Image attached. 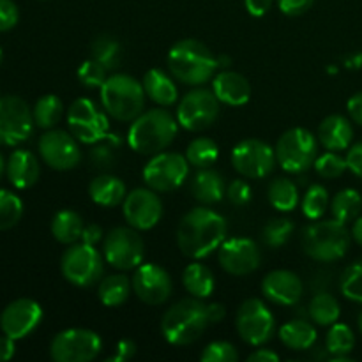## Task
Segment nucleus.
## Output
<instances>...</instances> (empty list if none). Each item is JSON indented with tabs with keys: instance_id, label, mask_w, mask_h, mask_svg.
<instances>
[{
	"instance_id": "1",
	"label": "nucleus",
	"mask_w": 362,
	"mask_h": 362,
	"mask_svg": "<svg viewBox=\"0 0 362 362\" xmlns=\"http://www.w3.org/2000/svg\"><path fill=\"white\" fill-rule=\"evenodd\" d=\"M226 239V221L207 207H194L184 214L177 228V246L187 258L200 260L219 250Z\"/></svg>"
},
{
	"instance_id": "2",
	"label": "nucleus",
	"mask_w": 362,
	"mask_h": 362,
	"mask_svg": "<svg viewBox=\"0 0 362 362\" xmlns=\"http://www.w3.org/2000/svg\"><path fill=\"white\" fill-rule=\"evenodd\" d=\"M212 322L211 304L189 297L170 306L161 318L163 338L175 346H186L202 338Z\"/></svg>"
},
{
	"instance_id": "3",
	"label": "nucleus",
	"mask_w": 362,
	"mask_h": 362,
	"mask_svg": "<svg viewBox=\"0 0 362 362\" xmlns=\"http://www.w3.org/2000/svg\"><path fill=\"white\" fill-rule=\"evenodd\" d=\"M166 62L173 78L193 87L207 83L219 67L211 48L197 39L177 41L170 48Z\"/></svg>"
},
{
	"instance_id": "4",
	"label": "nucleus",
	"mask_w": 362,
	"mask_h": 362,
	"mask_svg": "<svg viewBox=\"0 0 362 362\" xmlns=\"http://www.w3.org/2000/svg\"><path fill=\"white\" fill-rule=\"evenodd\" d=\"M179 122L168 110H148L133 120L127 133V144L136 154L156 156L168 148L175 140Z\"/></svg>"
},
{
	"instance_id": "5",
	"label": "nucleus",
	"mask_w": 362,
	"mask_h": 362,
	"mask_svg": "<svg viewBox=\"0 0 362 362\" xmlns=\"http://www.w3.org/2000/svg\"><path fill=\"white\" fill-rule=\"evenodd\" d=\"M101 103L112 119L133 122L145 108L144 85L131 74H112L101 87Z\"/></svg>"
},
{
	"instance_id": "6",
	"label": "nucleus",
	"mask_w": 362,
	"mask_h": 362,
	"mask_svg": "<svg viewBox=\"0 0 362 362\" xmlns=\"http://www.w3.org/2000/svg\"><path fill=\"white\" fill-rule=\"evenodd\" d=\"M352 235L338 219L317 221L303 233V250L317 262H336L346 255Z\"/></svg>"
},
{
	"instance_id": "7",
	"label": "nucleus",
	"mask_w": 362,
	"mask_h": 362,
	"mask_svg": "<svg viewBox=\"0 0 362 362\" xmlns=\"http://www.w3.org/2000/svg\"><path fill=\"white\" fill-rule=\"evenodd\" d=\"M276 161L288 173H303L317 161L318 141L313 133L304 127H293L276 144Z\"/></svg>"
},
{
	"instance_id": "8",
	"label": "nucleus",
	"mask_w": 362,
	"mask_h": 362,
	"mask_svg": "<svg viewBox=\"0 0 362 362\" xmlns=\"http://www.w3.org/2000/svg\"><path fill=\"white\" fill-rule=\"evenodd\" d=\"M60 271L71 285L88 288L103 279L105 264L101 253L90 244H71L60 258Z\"/></svg>"
},
{
	"instance_id": "9",
	"label": "nucleus",
	"mask_w": 362,
	"mask_h": 362,
	"mask_svg": "<svg viewBox=\"0 0 362 362\" xmlns=\"http://www.w3.org/2000/svg\"><path fill=\"white\" fill-rule=\"evenodd\" d=\"M105 260L117 271H131L141 265L145 255V244L136 228L117 226L110 230L103 244Z\"/></svg>"
},
{
	"instance_id": "10",
	"label": "nucleus",
	"mask_w": 362,
	"mask_h": 362,
	"mask_svg": "<svg viewBox=\"0 0 362 362\" xmlns=\"http://www.w3.org/2000/svg\"><path fill=\"white\" fill-rule=\"evenodd\" d=\"M103 339L90 329H66L53 338L49 357L55 362H90L101 354Z\"/></svg>"
},
{
	"instance_id": "11",
	"label": "nucleus",
	"mask_w": 362,
	"mask_h": 362,
	"mask_svg": "<svg viewBox=\"0 0 362 362\" xmlns=\"http://www.w3.org/2000/svg\"><path fill=\"white\" fill-rule=\"evenodd\" d=\"M189 175V163L179 152H159L152 156L144 168V180L147 187L158 193H172L179 189Z\"/></svg>"
},
{
	"instance_id": "12",
	"label": "nucleus",
	"mask_w": 362,
	"mask_h": 362,
	"mask_svg": "<svg viewBox=\"0 0 362 362\" xmlns=\"http://www.w3.org/2000/svg\"><path fill=\"white\" fill-rule=\"evenodd\" d=\"M30 106L18 95H0V145L16 147L30 138L34 131Z\"/></svg>"
},
{
	"instance_id": "13",
	"label": "nucleus",
	"mask_w": 362,
	"mask_h": 362,
	"mask_svg": "<svg viewBox=\"0 0 362 362\" xmlns=\"http://www.w3.org/2000/svg\"><path fill=\"white\" fill-rule=\"evenodd\" d=\"M219 99L209 88H194L180 99L177 106V122L184 129L205 131L218 120Z\"/></svg>"
},
{
	"instance_id": "14",
	"label": "nucleus",
	"mask_w": 362,
	"mask_h": 362,
	"mask_svg": "<svg viewBox=\"0 0 362 362\" xmlns=\"http://www.w3.org/2000/svg\"><path fill=\"white\" fill-rule=\"evenodd\" d=\"M235 327L244 343L251 346H262L274 334L276 320L264 300L247 299L237 311Z\"/></svg>"
},
{
	"instance_id": "15",
	"label": "nucleus",
	"mask_w": 362,
	"mask_h": 362,
	"mask_svg": "<svg viewBox=\"0 0 362 362\" xmlns=\"http://www.w3.org/2000/svg\"><path fill=\"white\" fill-rule=\"evenodd\" d=\"M67 126L78 141L92 145L108 136V113H103L90 99L80 98L69 106Z\"/></svg>"
},
{
	"instance_id": "16",
	"label": "nucleus",
	"mask_w": 362,
	"mask_h": 362,
	"mask_svg": "<svg viewBox=\"0 0 362 362\" xmlns=\"http://www.w3.org/2000/svg\"><path fill=\"white\" fill-rule=\"evenodd\" d=\"M276 151L258 138H247L232 151V165L246 179H264L274 170Z\"/></svg>"
},
{
	"instance_id": "17",
	"label": "nucleus",
	"mask_w": 362,
	"mask_h": 362,
	"mask_svg": "<svg viewBox=\"0 0 362 362\" xmlns=\"http://www.w3.org/2000/svg\"><path fill=\"white\" fill-rule=\"evenodd\" d=\"M39 154L49 168L59 172L76 168L81 161L80 145L71 131L67 133L62 129H46L39 140Z\"/></svg>"
},
{
	"instance_id": "18",
	"label": "nucleus",
	"mask_w": 362,
	"mask_h": 362,
	"mask_svg": "<svg viewBox=\"0 0 362 362\" xmlns=\"http://www.w3.org/2000/svg\"><path fill=\"white\" fill-rule=\"evenodd\" d=\"M122 212L127 225L138 232L154 228L163 218V204L158 191L151 187H136L127 193L126 200L122 202Z\"/></svg>"
},
{
	"instance_id": "19",
	"label": "nucleus",
	"mask_w": 362,
	"mask_h": 362,
	"mask_svg": "<svg viewBox=\"0 0 362 362\" xmlns=\"http://www.w3.org/2000/svg\"><path fill=\"white\" fill-rule=\"evenodd\" d=\"M133 292L141 303L148 306H159L165 304L172 296V278L168 272L158 264H144L138 265L134 271L133 279Z\"/></svg>"
},
{
	"instance_id": "20",
	"label": "nucleus",
	"mask_w": 362,
	"mask_h": 362,
	"mask_svg": "<svg viewBox=\"0 0 362 362\" xmlns=\"http://www.w3.org/2000/svg\"><path fill=\"white\" fill-rule=\"evenodd\" d=\"M218 258L225 272L232 276H247L260 267L262 255L257 243L246 237H230L223 240Z\"/></svg>"
},
{
	"instance_id": "21",
	"label": "nucleus",
	"mask_w": 362,
	"mask_h": 362,
	"mask_svg": "<svg viewBox=\"0 0 362 362\" xmlns=\"http://www.w3.org/2000/svg\"><path fill=\"white\" fill-rule=\"evenodd\" d=\"M42 308L32 299H16L0 315V329L13 339H23L39 327Z\"/></svg>"
},
{
	"instance_id": "22",
	"label": "nucleus",
	"mask_w": 362,
	"mask_h": 362,
	"mask_svg": "<svg viewBox=\"0 0 362 362\" xmlns=\"http://www.w3.org/2000/svg\"><path fill=\"white\" fill-rule=\"evenodd\" d=\"M262 293L269 303L278 304V306H293L303 297L304 286L296 272L278 269V271L269 272L264 278Z\"/></svg>"
},
{
	"instance_id": "23",
	"label": "nucleus",
	"mask_w": 362,
	"mask_h": 362,
	"mask_svg": "<svg viewBox=\"0 0 362 362\" xmlns=\"http://www.w3.org/2000/svg\"><path fill=\"white\" fill-rule=\"evenodd\" d=\"M212 92L219 103L228 106H244L251 99V85L240 73L235 71H223L212 80Z\"/></svg>"
},
{
	"instance_id": "24",
	"label": "nucleus",
	"mask_w": 362,
	"mask_h": 362,
	"mask_svg": "<svg viewBox=\"0 0 362 362\" xmlns=\"http://www.w3.org/2000/svg\"><path fill=\"white\" fill-rule=\"evenodd\" d=\"M6 175L16 189H28L41 175V165L30 151H14L6 165Z\"/></svg>"
},
{
	"instance_id": "25",
	"label": "nucleus",
	"mask_w": 362,
	"mask_h": 362,
	"mask_svg": "<svg viewBox=\"0 0 362 362\" xmlns=\"http://www.w3.org/2000/svg\"><path fill=\"white\" fill-rule=\"evenodd\" d=\"M352 140L354 127L346 117L329 115L322 120L320 127H318V141L327 151H346L352 145Z\"/></svg>"
},
{
	"instance_id": "26",
	"label": "nucleus",
	"mask_w": 362,
	"mask_h": 362,
	"mask_svg": "<svg viewBox=\"0 0 362 362\" xmlns=\"http://www.w3.org/2000/svg\"><path fill=\"white\" fill-rule=\"evenodd\" d=\"M126 184L122 182V179L112 175V173L98 175L88 184V197L92 198L94 204L101 205V207H117L126 200Z\"/></svg>"
},
{
	"instance_id": "27",
	"label": "nucleus",
	"mask_w": 362,
	"mask_h": 362,
	"mask_svg": "<svg viewBox=\"0 0 362 362\" xmlns=\"http://www.w3.org/2000/svg\"><path fill=\"white\" fill-rule=\"evenodd\" d=\"M141 85H144L145 95L163 108L175 105L179 99V90H177V85L173 83L172 76H168L161 69H148L141 80Z\"/></svg>"
},
{
	"instance_id": "28",
	"label": "nucleus",
	"mask_w": 362,
	"mask_h": 362,
	"mask_svg": "<svg viewBox=\"0 0 362 362\" xmlns=\"http://www.w3.org/2000/svg\"><path fill=\"white\" fill-rule=\"evenodd\" d=\"M191 193L200 204H218L225 197V179L214 168H200L191 180Z\"/></svg>"
},
{
	"instance_id": "29",
	"label": "nucleus",
	"mask_w": 362,
	"mask_h": 362,
	"mask_svg": "<svg viewBox=\"0 0 362 362\" xmlns=\"http://www.w3.org/2000/svg\"><path fill=\"white\" fill-rule=\"evenodd\" d=\"M278 334L283 345H285L288 350H293V352H304V350H310L318 338L317 329L306 320L286 322L285 325H281Z\"/></svg>"
},
{
	"instance_id": "30",
	"label": "nucleus",
	"mask_w": 362,
	"mask_h": 362,
	"mask_svg": "<svg viewBox=\"0 0 362 362\" xmlns=\"http://www.w3.org/2000/svg\"><path fill=\"white\" fill-rule=\"evenodd\" d=\"M85 223L81 219V216L78 212L69 211V209H64L59 211L52 219V235L55 237V240H59L60 244H76L81 239V233H83Z\"/></svg>"
},
{
	"instance_id": "31",
	"label": "nucleus",
	"mask_w": 362,
	"mask_h": 362,
	"mask_svg": "<svg viewBox=\"0 0 362 362\" xmlns=\"http://www.w3.org/2000/svg\"><path fill=\"white\" fill-rule=\"evenodd\" d=\"M182 285L191 297L207 299L214 292V274L205 264H189L184 269Z\"/></svg>"
},
{
	"instance_id": "32",
	"label": "nucleus",
	"mask_w": 362,
	"mask_h": 362,
	"mask_svg": "<svg viewBox=\"0 0 362 362\" xmlns=\"http://www.w3.org/2000/svg\"><path fill=\"white\" fill-rule=\"evenodd\" d=\"M131 290H133V285L129 278L124 274H112L99 281L98 297L106 308H119L129 299Z\"/></svg>"
},
{
	"instance_id": "33",
	"label": "nucleus",
	"mask_w": 362,
	"mask_h": 362,
	"mask_svg": "<svg viewBox=\"0 0 362 362\" xmlns=\"http://www.w3.org/2000/svg\"><path fill=\"white\" fill-rule=\"evenodd\" d=\"M269 204L279 212H290L299 204V189L297 184L288 177H278L269 184Z\"/></svg>"
},
{
	"instance_id": "34",
	"label": "nucleus",
	"mask_w": 362,
	"mask_h": 362,
	"mask_svg": "<svg viewBox=\"0 0 362 362\" xmlns=\"http://www.w3.org/2000/svg\"><path fill=\"white\" fill-rule=\"evenodd\" d=\"M308 313L310 318L317 325L327 327V325L336 324L341 315V308H339L338 299L329 292H318L313 296L310 306H308Z\"/></svg>"
},
{
	"instance_id": "35",
	"label": "nucleus",
	"mask_w": 362,
	"mask_h": 362,
	"mask_svg": "<svg viewBox=\"0 0 362 362\" xmlns=\"http://www.w3.org/2000/svg\"><path fill=\"white\" fill-rule=\"evenodd\" d=\"M362 211V197L359 191L346 187L341 189L331 202L332 218L338 219L339 223L346 225L350 221H356Z\"/></svg>"
},
{
	"instance_id": "36",
	"label": "nucleus",
	"mask_w": 362,
	"mask_h": 362,
	"mask_svg": "<svg viewBox=\"0 0 362 362\" xmlns=\"http://www.w3.org/2000/svg\"><path fill=\"white\" fill-rule=\"evenodd\" d=\"M32 115H34L35 126L41 129H53L62 119L64 105L55 94H46L37 99L34 110H32Z\"/></svg>"
},
{
	"instance_id": "37",
	"label": "nucleus",
	"mask_w": 362,
	"mask_h": 362,
	"mask_svg": "<svg viewBox=\"0 0 362 362\" xmlns=\"http://www.w3.org/2000/svg\"><path fill=\"white\" fill-rule=\"evenodd\" d=\"M119 147L120 140L115 134H108L103 140L92 144L90 152H88V161H90L92 168L101 170V172L113 168L117 161V154H119Z\"/></svg>"
},
{
	"instance_id": "38",
	"label": "nucleus",
	"mask_w": 362,
	"mask_h": 362,
	"mask_svg": "<svg viewBox=\"0 0 362 362\" xmlns=\"http://www.w3.org/2000/svg\"><path fill=\"white\" fill-rule=\"evenodd\" d=\"M219 158V148L211 138H194L186 148V159L194 168H211Z\"/></svg>"
},
{
	"instance_id": "39",
	"label": "nucleus",
	"mask_w": 362,
	"mask_h": 362,
	"mask_svg": "<svg viewBox=\"0 0 362 362\" xmlns=\"http://www.w3.org/2000/svg\"><path fill=\"white\" fill-rule=\"evenodd\" d=\"M356 346V336H354L352 329L346 324H336L331 325V331L327 332L325 338V349L332 357H349Z\"/></svg>"
},
{
	"instance_id": "40",
	"label": "nucleus",
	"mask_w": 362,
	"mask_h": 362,
	"mask_svg": "<svg viewBox=\"0 0 362 362\" xmlns=\"http://www.w3.org/2000/svg\"><path fill=\"white\" fill-rule=\"evenodd\" d=\"M90 57L101 62L106 69H115L120 64V45L113 35L103 34L92 41Z\"/></svg>"
},
{
	"instance_id": "41",
	"label": "nucleus",
	"mask_w": 362,
	"mask_h": 362,
	"mask_svg": "<svg viewBox=\"0 0 362 362\" xmlns=\"http://www.w3.org/2000/svg\"><path fill=\"white\" fill-rule=\"evenodd\" d=\"M23 216V202L7 189H0V232L9 230L20 223Z\"/></svg>"
},
{
	"instance_id": "42",
	"label": "nucleus",
	"mask_w": 362,
	"mask_h": 362,
	"mask_svg": "<svg viewBox=\"0 0 362 362\" xmlns=\"http://www.w3.org/2000/svg\"><path fill=\"white\" fill-rule=\"evenodd\" d=\"M329 207V193L322 184H313L306 189V194L303 198V212L308 219L324 218L325 211Z\"/></svg>"
},
{
	"instance_id": "43",
	"label": "nucleus",
	"mask_w": 362,
	"mask_h": 362,
	"mask_svg": "<svg viewBox=\"0 0 362 362\" xmlns=\"http://www.w3.org/2000/svg\"><path fill=\"white\" fill-rule=\"evenodd\" d=\"M293 223L286 218H274L265 225L264 232H262V239L267 244L269 247H281L288 243V239L292 237Z\"/></svg>"
},
{
	"instance_id": "44",
	"label": "nucleus",
	"mask_w": 362,
	"mask_h": 362,
	"mask_svg": "<svg viewBox=\"0 0 362 362\" xmlns=\"http://www.w3.org/2000/svg\"><path fill=\"white\" fill-rule=\"evenodd\" d=\"M339 290L349 300L362 304V260L354 262L345 269L339 279Z\"/></svg>"
},
{
	"instance_id": "45",
	"label": "nucleus",
	"mask_w": 362,
	"mask_h": 362,
	"mask_svg": "<svg viewBox=\"0 0 362 362\" xmlns=\"http://www.w3.org/2000/svg\"><path fill=\"white\" fill-rule=\"evenodd\" d=\"M315 170L324 179H338V177H341L349 170V165H346V158L339 156L338 152L329 151L324 156H320V158H317Z\"/></svg>"
},
{
	"instance_id": "46",
	"label": "nucleus",
	"mask_w": 362,
	"mask_h": 362,
	"mask_svg": "<svg viewBox=\"0 0 362 362\" xmlns=\"http://www.w3.org/2000/svg\"><path fill=\"white\" fill-rule=\"evenodd\" d=\"M78 80L87 88H101L108 78V69L90 57L78 67Z\"/></svg>"
},
{
	"instance_id": "47",
	"label": "nucleus",
	"mask_w": 362,
	"mask_h": 362,
	"mask_svg": "<svg viewBox=\"0 0 362 362\" xmlns=\"http://www.w3.org/2000/svg\"><path fill=\"white\" fill-rule=\"evenodd\" d=\"M239 359L235 346L228 341H212L202 352V362H235Z\"/></svg>"
},
{
	"instance_id": "48",
	"label": "nucleus",
	"mask_w": 362,
	"mask_h": 362,
	"mask_svg": "<svg viewBox=\"0 0 362 362\" xmlns=\"http://www.w3.org/2000/svg\"><path fill=\"white\" fill-rule=\"evenodd\" d=\"M226 198L235 207H244L251 202V186L243 179H235L226 187Z\"/></svg>"
},
{
	"instance_id": "49",
	"label": "nucleus",
	"mask_w": 362,
	"mask_h": 362,
	"mask_svg": "<svg viewBox=\"0 0 362 362\" xmlns=\"http://www.w3.org/2000/svg\"><path fill=\"white\" fill-rule=\"evenodd\" d=\"M20 20V11L13 0H0V32L14 28Z\"/></svg>"
},
{
	"instance_id": "50",
	"label": "nucleus",
	"mask_w": 362,
	"mask_h": 362,
	"mask_svg": "<svg viewBox=\"0 0 362 362\" xmlns=\"http://www.w3.org/2000/svg\"><path fill=\"white\" fill-rule=\"evenodd\" d=\"M315 0H278V6L283 14L286 16H300V14L308 13Z\"/></svg>"
},
{
	"instance_id": "51",
	"label": "nucleus",
	"mask_w": 362,
	"mask_h": 362,
	"mask_svg": "<svg viewBox=\"0 0 362 362\" xmlns=\"http://www.w3.org/2000/svg\"><path fill=\"white\" fill-rule=\"evenodd\" d=\"M346 165H349V170L354 175L362 179V141L349 147V152H346Z\"/></svg>"
},
{
	"instance_id": "52",
	"label": "nucleus",
	"mask_w": 362,
	"mask_h": 362,
	"mask_svg": "<svg viewBox=\"0 0 362 362\" xmlns=\"http://www.w3.org/2000/svg\"><path fill=\"white\" fill-rule=\"evenodd\" d=\"M134 354H136V345H134L131 339H122V341H119V345H117L115 354H113L112 357H108L106 362H126L129 361Z\"/></svg>"
},
{
	"instance_id": "53",
	"label": "nucleus",
	"mask_w": 362,
	"mask_h": 362,
	"mask_svg": "<svg viewBox=\"0 0 362 362\" xmlns=\"http://www.w3.org/2000/svg\"><path fill=\"white\" fill-rule=\"evenodd\" d=\"M246 11L255 18H262L271 11L272 0H244Z\"/></svg>"
},
{
	"instance_id": "54",
	"label": "nucleus",
	"mask_w": 362,
	"mask_h": 362,
	"mask_svg": "<svg viewBox=\"0 0 362 362\" xmlns=\"http://www.w3.org/2000/svg\"><path fill=\"white\" fill-rule=\"evenodd\" d=\"M346 110H349V115L354 122H357L362 126V92H357L346 103Z\"/></svg>"
},
{
	"instance_id": "55",
	"label": "nucleus",
	"mask_w": 362,
	"mask_h": 362,
	"mask_svg": "<svg viewBox=\"0 0 362 362\" xmlns=\"http://www.w3.org/2000/svg\"><path fill=\"white\" fill-rule=\"evenodd\" d=\"M14 341H16V339H13L11 336H0V362H7L13 359L14 352H16Z\"/></svg>"
},
{
	"instance_id": "56",
	"label": "nucleus",
	"mask_w": 362,
	"mask_h": 362,
	"mask_svg": "<svg viewBox=\"0 0 362 362\" xmlns=\"http://www.w3.org/2000/svg\"><path fill=\"white\" fill-rule=\"evenodd\" d=\"M103 239V230L101 226L98 225H85L83 233H81V243L90 244V246H95L99 240Z\"/></svg>"
},
{
	"instance_id": "57",
	"label": "nucleus",
	"mask_w": 362,
	"mask_h": 362,
	"mask_svg": "<svg viewBox=\"0 0 362 362\" xmlns=\"http://www.w3.org/2000/svg\"><path fill=\"white\" fill-rule=\"evenodd\" d=\"M279 356L269 349H258L253 354H250L247 362H278Z\"/></svg>"
},
{
	"instance_id": "58",
	"label": "nucleus",
	"mask_w": 362,
	"mask_h": 362,
	"mask_svg": "<svg viewBox=\"0 0 362 362\" xmlns=\"http://www.w3.org/2000/svg\"><path fill=\"white\" fill-rule=\"evenodd\" d=\"M211 315H212V322H214V324H219L226 315L225 306L219 303H211Z\"/></svg>"
},
{
	"instance_id": "59",
	"label": "nucleus",
	"mask_w": 362,
	"mask_h": 362,
	"mask_svg": "<svg viewBox=\"0 0 362 362\" xmlns=\"http://www.w3.org/2000/svg\"><path fill=\"white\" fill-rule=\"evenodd\" d=\"M352 237H354V240H356V243L362 247V216H361V218H357L356 221H354Z\"/></svg>"
},
{
	"instance_id": "60",
	"label": "nucleus",
	"mask_w": 362,
	"mask_h": 362,
	"mask_svg": "<svg viewBox=\"0 0 362 362\" xmlns=\"http://www.w3.org/2000/svg\"><path fill=\"white\" fill-rule=\"evenodd\" d=\"M6 159H4V156H2V152H0V179H2V175L4 173H6Z\"/></svg>"
},
{
	"instance_id": "61",
	"label": "nucleus",
	"mask_w": 362,
	"mask_h": 362,
	"mask_svg": "<svg viewBox=\"0 0 362 362\" xmlns=\"http://www.w3.org/2000/svg\"><path fill=\"white\" fill-rule=\"evenodd\" d=\"M357 325H359V332L362 334V311L359 313V318H357Z\"/></svg>"
},
{
	"instance_id": "62",
	"label": "nucleus",
	"mask_w": 362,
	"mask_h": 362,
	"mask_svg": "<svg viewBox=\"0 0 362 362\" xmlns=\"http://www.w3.org/2000/svg\"><path fill=\"white\" fill-rule=\"evenodd\" d=\"M0 64H2V48H0Z\"/></svg>"
}]
</instances>
